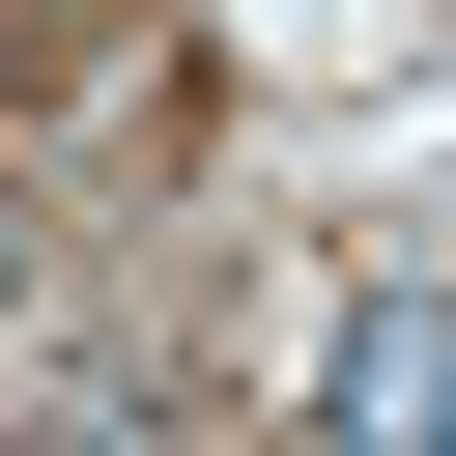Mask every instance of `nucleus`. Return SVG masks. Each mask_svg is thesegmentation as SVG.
<instances>
[{
    "label": "nucleus",
    "mask_w": 456,
    "mask_h": 456,
    "mask_svg": "<svg viewBox=\"0 0 456 456\" xmlns=\"http://www.w3.org/2000/svg\"><path fill=\"white\" fill-rule=\"evenodd\" d=\"M342 456H456V314H428V285L342 342Z\"/></svg>",
    "instance_id": "1"
},
{
    "label": "nucleus",
    "mask_w": 456,
    "mask_h": 456,
    "mask_svg": "<svg viewBox=\"0 0 456 456\" xmlns=\"http://www.w3.org/2000/svg\"><path fill=\"white\" fill-rule=\"evenodd\" d=\"M0 314H28V200H0Z\"/></svg>",
    "instance_id": "2"
},
{
    "label": "nucleus",
    "mask_w": 456,
    "mask_h": 456,
    "mask_svg": "<svg viewBox=\"0 0 456 456\" xmlns=\"http://www.w3.org/2000/svg\"><path fill=\"white\" fill-rule=\"evenodd\" d=\"M428 314H456V285H428Z\"/></svg>",
    "instance_id": "3"
}]
</instances>
